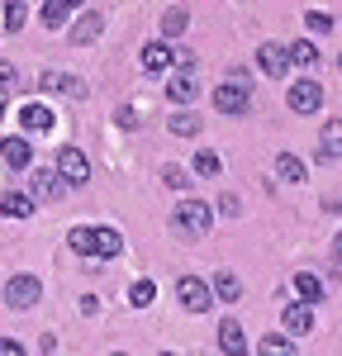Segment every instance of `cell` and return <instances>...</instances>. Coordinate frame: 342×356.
<instances>
[{"mask_svg":"<svg viewBox=\"0 0 342 356\" xmlns=\"http://www.w3.org/2000/svg\"><path fill=\"white\" fill-rule=\"evenodd\" d=\"M176 300L186 304L190 314H204V309H209V285H204L200 275H181V280H176Z\"/></svg>","mask_w":342,"mask_h":356,"instance_id":"5b68a950","label":"cell"},{"mask_svg":"<svg viewBox=\"0 0 342 356\" xmlns=\"http://www.w3.org/2000/svg\"><path fill=\"white\" fill-rule=\"evenodd\" d=\"M162 181L176 186V191H186V171H181V166H167V171H162Z\"/></svg>","mask_w":342,"mask_h":356,"instance_id":"d6a6232c","label":"cell"},{"mask_svg":"<svg viewBox=\"0 0 342 356\" xmlns=\"http://www.w3.org/2000/svg\"><path fill=\"white\" fill-rule=\"evenodd\" d=\"M162 356H176V352H162Z\"/></svg>","mask_w":342,"mask_h":356,"instance_id":"8d00e7d4","label":"cell"},{"mask_svg":"<svg viewBox=\"0 0 342 356\" xmlns=\"http://www.w3.org/2000/svg\"><path fill=\"white\" fill-rule=\"evenodd\" d=\"M0 356H28V352L15 342V337H0Z\"/></svg>","mask_w":342,"mask_h":356,"instance_id":"836d02e7","label":"cell"},{"mask_svg":"<svg viewBox=\"0 0 342 356\" xmlns=\"http://www.w3.org/2000/svg\"><path fill=\"white\" fill-rule=\"evenodd\" d=\"M119 252H124L119 228H110V223H105V228H95V257H100V261H110V257H119Z\"/></svg>","mask_w":342,"mask_h":356,"instance_id":"9a60e30c","label":"cell"},{"mask_svg":"<svg viewBox=\"0 0 342 356\" xmlns=\"http://www.w3.org/2000/svg\"><path fill=\"white\" fill-rule=\"evenodd\" d=\"M290 110H295V114L323 110V81H295V86H290Z\"/></svg>","mask_w":342,"mask_h":356,"instance_id":"52a82bcc","label":"cell"},{"mask_svg":"<svg viewBox=\"0 0 342 356\" xmlns=\"http://www.w3.org/2000/svg\"><path fill=\"white\" fill-rule=\"evenodd\" d=\"M0 214H5V219H28V214H33L28 191L24 195H19V191H5V195H0Z\"/></svg>","mask_w":342,"mask_h":356,"instance_id":"7c38bea8","label":"cell"},{"mask_svg":"<svg viewBox=\"0 0 342 356\" xmlns=\"http://www.w3.org/2000/svg\"><path fill=\"white\" fill-rule=\"evenodd\" d=\"M247 105H252V90H247V81H224L214 86V110L219 114H247Z\"/></svg>","mask_w":342,"mask_h":356,"instance_id":"7a4b0ae2","label":"cell"},{"mask_svg":"<svg viewBox=\"0 0 342 356\" xmlns=\"http://www.w3.org/2000/svg\"><path fill=\"white\" fill-rule=\"evenodd\" d=\"M256 356H295V347H290L285 332H266V337L256 342Z\"/></svg>","mask_w":342,"mask_h":356,"instance_id":"ffe728a7","label":"cell"},{"mask_svg":"<svg viewBox=\"0 0 342 356\" xmlns=\"http://www.w3.org/2000/svg\"><path fill=\"white\" fill-rule=\"evenodd\" d=\"M333 157H342V119H328L318 134V162H333Z\"/></svg>","mask_w":342,"mask_h":356,"instance_id":"8fae6325","label":"cell"},{"mask_svg":"<svg viewBox=\"0 0 342 356\" xmlns=\"http://www.w3.org/2000/svg\"><path fill=\"white\" fill-rule=\"evenodd\" d=\"M162 33H167V38L186 33V10H181V5H171L167 15H162Z\"/></svg>","mask_w":342,"mask_h":356,"instance_id":"83f0119b","label":"cell"},{"mask_svg":"<svg viewBox=\"0 0 342 356\" xmlns=\"http://www.w3.org/2000/svg\"><path fill=\"white\" fill-rule=\"evenodd\" d=\"M0 157H5L10 166H28L33 162V147H28L24 138H5V143H0Z\"/></svg>","mask_w":342,"mask_h":356,"instance_id":"e0dca14e","label":"cell"},{"mask_svg":"<svg viewBox=\"0 0 342 356\" xmlns=\"http://www.w3.org/2000/svg\"><path fill=\"white\" fill-rule=\"evenodd\" d=\"M100 33H105V19L95 10H86L81 19H76V29H72V43H95Z\"/></svg>","mask_w":342,"mask_h":356,"instance_id":"5bb4252c","label":"cell"},{"mask_svg":"<svg viewBox=\"0 0 342 356\" xmlns=\"http://www.w3.org/2000/svg\"><path fill=\"white\" fill-rule=\"evenodd\" d=\"M24 19H28L24 0H10V5H5V29H10V33H19V29H24Z\"/></svg>","mask_w":342,"mask_h":356,"instance_id":"f1b7e54d","label":"cell"},{"mask_svg":"<svg viewBox=\"0 0 342 356\" xmlns=\"http://www.w3.org/2000/svg\"><path fill=\"white\" fill-rule=\"evenodd\" d=\"M219 347H224V356H247V332H243L238 318H224L219 323Z\"/></svg>","mask_w":342,"mask_h":356,"instance_id":"9c48e42d","label":"cell"},{"mask_svg":"<svg viewBox=\"0 0 342 356\" xmlns=\"http://www.w3.org/2000/svg\"><path fill=\"white\" fill-rule=\"evenodd\" d=\"M304 24H309L314 33H333V15H328V10H309V15H304Z\"/></svg>","mask_w":342,"mask_h":356,"instance_id":"1f68e13d","label":"cell"},{"mask_svg":"<svg viewBox=\"0 0 342 356\" xmlns=\"http://www.w3.org/2000/svg\"><path fill=\"white\" fill-rule=\"evenodd\" d=\"M57 176H62L67 186H81V181H90V162H86L81 147H62V152H57Z\"/></svg>","mask_w":342,"mask_h":356,"instance_id":"3957f363","label":"cell"},{"mask_svg":"<svg viewBox=\"0 0 342 356\" xmlns=\"http://www.w3.org/2000/svg\"><path fill=\"white\" fill-rule=\"evenodd\" d=\"M67 243H72V252H81V257H95V228L90 223H76L67 233Z\"/></svg>","mask_w":342,"mask_h":356,"instance_id":"d6986e66","label":"cell"},{"mask_svg":"<svg viewBox=\"0 0 342 356\" xmlns=\"http://www.w3.org/2000/svg\"><path fill=\"white\" fill-rule=\"evenodd\" d=\"M167 95H171V100H176V105H190V100H195V95H200L195 76H190V72H176V76H171V81H167Z\"/></svg>","mask_w":342,"mask_h":356,"instance_id":"4fadbf2b","label":"cell"},{"mask_svg":"<svg viewBox=\"0 0 342 356\" xmlns=\"http://www.w3.org/2000/svg\"><path fill=\"white\" fill-rule=\"evenodd\" d=\"M333 261H338V266H342V233H338V238H333Z\"/></svg>","mask_w":342,"mask_h":356,"instance_id":"e575fe53","label":"cell"},{"mask_svg":"<svg viewBox=\"0 0 342 356\" xmlns=\"http://www.w3.org/2000/svg\"><path fill=\"white\" fill-rule=\"evenodd\" d=\"M281 323L290 337H300V332H309L314 328V304H285L281 309Z\"/></svg>","mask_w":342,"mask_h":356,"instance_id":"30bf717a","label":"cell"},{"mask_svg":"<svg viewBox=\"0 0 342 356\" xmlns=\"http://www.w3.org/2000/svg\"><path fill=\"white\" fill-rule=\"evenodd\" d=\"M295 295H300V304H318L323 300V280L314 271H300L295 275Z\"/></svg>","mask_w":342,"mask_h":356,"instance_id":"2e32d148","label":"cell"},{"mask_svg":"<svg viewBox=\"0 0 342 356\" xmlns=\"http://www.w3.org/2000/svg\"><path fill=\"white\" fill-rule=\"evenodd\" d=\"M114 356H124V352H114Z\"/></svg>","mask_w":342,"mask_h":356,"instance_id":"f35d334b","label":"cell"},{"mask_svg":"<svg viewBox=\"0 0 342 356\" xmlns=\"http://www.w3.org/2000/svg\"><path fill=\"white\" fill-rule=\"evenodd\" d=\"M171 134H181V138H195V134H200V119H195L190 110L171 114Z\"/></svg>","mask_w":342,"mask_h":356,"instance_id":"4316f807","label":"cell"},{"mask_svg":"<svg viewBox=\"0 0 342 356\" xmlns=\"http://www.w3.org/2000/svg\"><path fill=\"white\" fill-rule=\"evenodd\" d=\"M167 62H171V43H147V48H142V67H147V72H162Z\"/></svg>","mask_w":342,"mask_h":356,"instance_id":"d4e9b609","label":"cell"},{"mask_svg":"<svg viewBox=\"0 0 342 356\" xmlns=\"http://www.w3.org/2000/svg\"><path fill=\"white\" fill-rule=\"evenodd\" d=\"M276 176L290 181V186H300V181H304V162H300V157H290V152H281V157H276Z\"/></svg>","mask_w":342,"mask_h":356,"instance_id":"603a6c76","label":"cell"},{"mask_svg":"<svg viewBox=\"0 0 342 356\" xmlns=\"http://www.w3.org/2000/svg\"><path fill=\"white\" fill-rule=\"evenodd\" d=\"M72 5H81V0H72Z\"/></svg>","mask_w":342,"mask_h":356,"instance_id":"74e56055","label":"cell"},{"mask_svg":"<svg viewBox=\"0 0 342 356\" xmlns=\"http://www.w3.org/2000/svg\"><path fill=\"white\" fill-rule=\"evenodd\" d=\"M256 62H261L266 76H285V72H290V48H285V43H261V48H256Z\"/></svg>","mask_w":342,"mask_h":356,"instance_id":"ba28073f","label":"cell"},{"mask_svg":"<svg viewBox=\"0 0 342 356\" xmlns=\"http://www.w3.org/2000/svg\"><path fill=\"white\" fill-rule=\"evenodd\" d=\"M0 119H5V86H0Z\"/></svg>","mask_w":342,"mask_h":356,"instance_id":"d590c367","label":"cell"},{"mask_svg":"<svg viewBox=\"0 0 342 356\" xmlns=\"http://www.w3.org/2000/svg\"><path fill=\"white\" fill-rule=\"evenodd\" d=\"M72 15V0H43V24L48 29H62Z\"/></svg>","mask_w":342,"mask_h":356,"instance_id":"cb8c5ba5","label":"cell"},{"mask_svg":"<svg viewBox=\"0 0 342 356\" xmlns=\"http://www.w3.org/2000/svg\"><path fill=\"white\" fill-rule=\"evenodd\" d=\"M152 295H157V285H152V280H133V285H129V300L138 304V309H147Z\"/></svg>","mask_w":342,"mask_h":356,"instance_id":"f546056e","label":"cell"},{"mask_svg":"<svg viewBox=\"0 0 342 356\" xmlns=\"http://www.w3.org/2000/svg\"><path fill=\"white\" fill-rule=\"evenodd\" d=\"M43 86H48V90H67V95H76V100L86 95V86L76 81L72 72H48V76H43Z\"/></svg>","mask_w":342,"mask_h":356,"instance_id":"44dd1931","label":"cell"},{"mask_svg":"<svg viewBox=\"0 0 342 356\" xmlns=\"http://www.w3.org/2000/svg\"><path fill=\"white\" fill-rule=\"evenodd\" d=\"M19 124H24L28 134H43V129H53V110H43V105H24V110H19Z\"/></svg>","mask_w":342,"mask_h":356,"instance_id":"ac0fdd59","label":"cell"},{"mask_svg":"<svg viewBox=\"0 0 342 356\" xmlns=\"http://www.w3.org/2000/svg\"><path fill=\"white\" fill-rule=\"evenodd\" d=\"M171 223H176L186 238H200V233H209L214 214H209V204H204V200H181V204L171 209Z\"/></svg>","mask_w":342,"mask_h":356,"instance_id":"6da1fadb","label":"cell"},{"mask_svg":"<svg viewBox=\"0 0 342 356\" xmlns=\"http://www.w3.org/2000/svg\"><path fill=\"white\" fill-rule=\"evenodd\" d=\"M314 62H318V48H314L309 38L290 43V67H314Z\"/></svg>","mask_w":342,"mask_h":356,"instance_id":"484cf974","label":"cell"},{"mask_svg":"<svg viewBox=\"0 0 342 356\" xmlns=\"http://www.w3.org/2000/svg\"><path fill=\"white\" fill-rule=\"evenodd\" d=\"M195 171H200V176H219V171H224L219 152H195Z\"/></svg>","mask_w":342,"mask_h":356,"instance_id":"4dcf8cb0","label":"cell"},{"mask_svg":"<svg viewBox=\"0 0 342 356\" xmlns=\"http://www.w3.org/2000/svg\"><path fill=\"white\" fill-rule=\"evenodd\" d=\"M67 195V181L57 176V166H48V171H33V181H28V200L38 204V200H62Z\"/></svg>","mask_w":342,"mask_h":356,"instance_id":"8992f818","label":"cell"},{"mask_svg":"<svg viewBox=\"0 0 342 356\" xmlns=\"http://www.w3.org/2000/svg\"><path fill=\"white\" fill-rule=\"evenodd\" d=\"M38 295H43V285H38L33 275H15V280L5 285V304H10V309H33Z\"/></svg>","mask_w":342,"mask_h":356,"instance_id":"277c9868","label":"cell"},{"mask_svg":"<svg viewBox=\"0 0 342 356\" xmlns=\"http://www.w3.org/2000/svg\"><path fill=\"white\" fill-rule=\"evenodd\" d=\"M214 295H219L224 304H233L238 295H243V280H238L233 271H219V275H214Z\"/></svg>","mask_w":342,"mask_h":356,"instance_id":"7402d4cb","label":"cell"}]
</instances>
